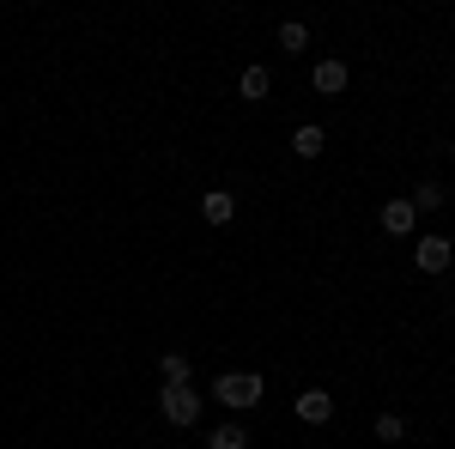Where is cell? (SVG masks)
Here are the masks:
<instances>
[{"mask_svg": "<svg viewBox=\"0 0 455 449\" xmlns=\"http://www.w3.org/2000/svg\"><path fill=\"white\" fill-rule=\"evenodd\" d=\"M261 395H267V382L255 377V371H225V377L212 382V401H219V407H231V413L261 407Z\"/></svg>", "mask_w": 455, "mask_h": 449, "instance_id": "obj_1", "label": "cell"}, {"mask_svg": "<svg viewBox=\"0 0 455 449\" xmlns=\"http://www.w3.org/2000/svg\"><path fill=\"white\" fill-rule=\"evenodd\" d=\"M201 407H207V401H201V389H195V382L164 389V419H171V425H182V431H188V425H201Z\"/></svg>", "mask_w": 455, "mask_h": 449, "instance_id": "obj_2", "label": "cell"}, {"mask_svg": "<svg viewBox=\"0 0 455 449\" xmlns=\"http://www.w3.org/2000/svg\"><path fill=\"white\" fill-rule=\"evenodd\" d=\"M450 261H455V243L450 237H413V268L419 274H450Z\"/></svg>", "mask_w": 455, "mask_h": 449, "instance_id": "obj_3", "label": "cell"}, {"mask_svg": "<svg viewBox=\"0 0 455 449\" xmlns=\"http://www.w3.org/2000/svg\"><path fill=\"white\" fill-rule=\"evenodd\" d=\"M347 61H334V55H328V61H315V73H310V85L315 92H322V98H340V92H347Z\"/></svg>", "mask_w": 455, "mask_h": 449, "instance_id": "obj_4", "label": "cell"}, {"mask_svg": "<svg viewBox=\"0 0 455 449\" xmlns=\"http://www.w3.org/2000/svg\"><path fill=\"white\" fill-rule=\"evenodd\" d=\"M298 419H304V425H328V419H334V395H328V389H304V395H298Z\"/></svg>", "mask_w": 455, "mask_h": 449, "instance_id": "obj_5", "label": "cell"}, {"mask_svg": "<svg viewBox=\"0 0 455 449\" xmlns=\"http://www.w3.org/2000/svg\"><path fill=\"white\" fill-rule=\"evenodd\" d=\"M201 219H207V225H231V219H237V195L207 188V195H201Z\"/></svg>", "mask_w": 455, "mask_h": 449, "instance_id": "obj_6", "label": "cell"}, {"mask_svg": "<svg viewBox=\"0 0 455 449\" xmlns=\"http://www.w3.org/2000/svg\"><path fill=\"white\" fill-rule=\"evenodd\" d=\"M413 225H419L413 201H388V207H383V231H388V237H413Z\"/></svg>", "mask_w": 455, "mask_h": 449, "instance_id": "obj_7", "label": "cell"}, {"mask_svg": "<svg viewBox=\"0 0 455 449\" xmlns=\"http://www.w3.org/2000/svg\"><path fill=\"white\" fill-rule=\"evenodd\" d=\"M237 92H243V104H261V98L274 92V73H267V68H243V79H237Z\"/></svg>", "mask_w": 455, "mask_h": 449, "instance_id": "obj_8", "label": "cell"}, {"mask_svg": "<svg viewBox=\"0 0 455 449\" xmlns=\"http://www.w3.org/2000/svg\"><path fill=\"white\" fill-rule=\"evenodd\" d=\"M158 377H164V389H182V382H195V365H188L182 352H164V358H158Z\"/></svg>", "mask_w": 455, "mask_h": 449, "instance_id": "obj_9", "label": "cell"}, {"mask_svg": "<svg viewBox=\"0 0 455 449\" xmlns=\"http://www.w3.org/2000/svg\"><path fill=\"white\" fill-rule=\"evenodd\" d=\"M322 146H328V134H322L315 122H304V128L291 134V152H298V158H322Z\"/></svg>", "mask_w": 455, "mask_h": 449, "instance_id": "obj_10", "label": "cell"}, {"mask_svg": "<svg viewBox=\"0 0 455 449\" xmlns=\"http://www.w3.org/2000/svg\"><path fill=\"white\" fill-rule=\"evenodd\" d=\"M207 449H249V431L237 425V419H225V425L207 437Z\"/></svg>", "mask_w": 455, "mask_h": 449, "instance_id": "obj_11", "label": "cell"}, {"mask_svg": "<svg viewBox=\"0 0 455 449\" xmlns=\"http://www.w3.org/2000/svg\"><path fill=\"white\" fill-rule=\"evenodd\" d=\"M280 49H285V55H304V49H310V25L285 19V25H280Z\"/></svg>", "mask_w": 455, "mask_h": 449, "instance_id": "obj_12", "label": "cell"}, {"mask_svg": "<svg viewBox=\"0 0 455 449\" xmlns=\"http://www.w3.org/2000/svg\"><path fill=\"white\" fill-rule=\"evenodd\" d=\"M407 201H413V212H437V207H443V201H450V195H443L437 182H419V188H413Z\"/></svg>", "mask_w": 455, "mask_h": 449, "instance_id": "obj_13", "label": "cell"}, {"mask_svg": "<svg viewBox=\"0 0 455 449\" xmlns=\"http://www.w3.org/2000/svg\"><path fill=\"white\" fill-rule=\"evenodd\" d=\"M377 437H383V444H401V437H407V419L401 413H377Z\"/></svg>", "mask_w": 455, "mask_h": 449, "instance_id": "obj_14", "label": "cell"}, {"mask_svg": "<svg viewBox=\"0 0 455 449\" xmlns=\"http://www.w3.org/2000/svg\"><path fill=\"white\" fill-rule=\"evenodd\" d=\"M0 19H6V12H0Z\"/></svg>", "mask_w": 455, "mask_h": 449, "instance_id": "obj_15", "label": "cell"}]
</instances>
